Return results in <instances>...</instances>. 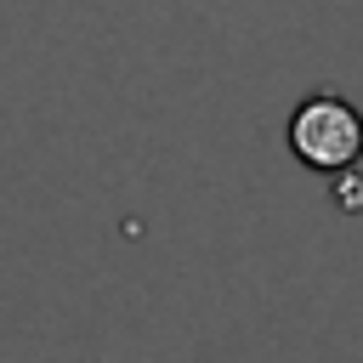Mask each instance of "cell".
Listing matches in <instances>:
<instances>
[{
  "mask_svg": "<svg viewBox=\"0 0 363 363\" xmlns=\"http://www.w3.org/2000/svg\"><path fill=\"white\" fill-rule=\"evenodd\" d=\"M289 153L318 176L352 170L363 159V113L335 91H312L289 113Z\"/></svg>",
  "mask_w": 363,
  "mask_h": 363,
  "instance_id": "1",
  "label": "cell"
}]
</instances>
